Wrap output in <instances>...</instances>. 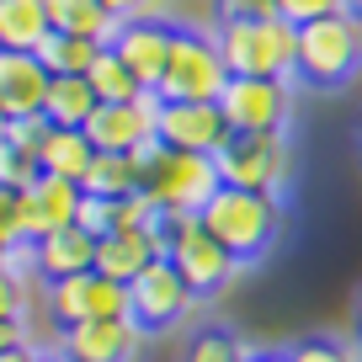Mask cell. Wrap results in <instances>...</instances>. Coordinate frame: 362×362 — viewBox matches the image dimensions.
<instances>
[{
    "label": "cell",
    "instance_id": "6da1fadb",
    "mask_svg": "<svg viewBox=\"0 0 362 362\" xmlns=\"http://www.w3.org/2000/svg\"><path fill=\"white\" fill-rule=\"evenodd\" d=\"M208 33H214L229 75L298 80V27L283 16H218V27Z\"/></svg>",
    "mask_w": 362,
    "mask_h": 362
},
{
    "label": "cell",
    "instance_id": "7a4b0ae2",
    "mask_svg": "<svg viewBox=\"0 0 362 362\" xmlns=\"http://www.w3.org/2000/svg\"><path fill=\"white\" fill-rule=\"evenodd\" d=\"M134 160L144 165V197L160 208V218H197L208 203H214V192L224 187L214 155L165 149L160 139H155V144H144Z\"/></svg>",
    "mask_w": 362,
    "mask_h": 362
},
{
    "label": "cell",
    "instance_id": "3957f363",
    "mask_svg": "<svg viewBox=\"0 0 362 362\" xmlns=\"http://www.w3.org/2000/svg\"><path fill=\"white\" fill-rule=\"evenodd\" d=\"M208 224V235L218 240V245L229 250V256L245 267V261H261L272 245H277V235H283V197L272 192H245V187H218L214 203L197 214Z\"/></svg>",
    "mask_w": 362,
    "mask_h": 362
},
{
    "label": "cell",
    "instance_id": "277c9868",
    "mask_svg": "<svg viewBox=\"0 0 362 362\" xmlns=\"http://www.w3.org/2000/svg\"><path fill=\"white\" fill-rule=\"evenodd\" d=\"M362 69V16H320L298 27V86L336 90Z\"/></svg>",
    "mask_w": 362,
    "mask_h": 362
},
{
    "label": "cell",
    "instance_id": "5b68a950",
    "mask_svg": "<svg viewBox=\"0 0 362 362\" xmlns=\"http://www.w3.org/2000/svg\"><path fill=\"white\" fill-rule=\"evenodd\" d=\"M224 86H229V69H224L214 33L208 27H176L165 75L155 86V102H218Z\"/></svg>",
    "mask_w": 362,
    "mask_h": 362
},
{
    "label": "cell",
    "instance_id": "8992f818",
    "mask_svg": "<svg viewBox=\"0 0 362 362\" xmlns=\"http://www.w3.org/2000/svg\"><path fill=\"white\" fill-rule=\"evenodd\" d=\"M218 181L245 187V192H272L283 197L293 181V134L272 128V134H235L218 149Z\"/></svg>",
    "mask_w": 362,
    "mask_h": 362
},
{
    "label": "cell",
    "instance_id": "52a82bcc",
    "mask_svg": "<svg viewBox=\"0 0 362 362\" xmlns=\"http://www.w3.org/2000/svg\"><path fill=\"white\" fill-rule=\"evenodd\" d=\"M165 261L187 277V288H192L197 298L218 293V288L240 272V261L208 235L203 218H165Z\"/></svg>",
    "mask_w": 362,
    "mask_h": 362
},
{
    "label": "cell",
    "instance_id": "ba28073f",
    "mask_svg": "<svg viewBox=\"0 0 362 362\" xmlns=\"http://www.w3.org/2000/svg\"><path fill=\"white\" fill-rule=\"evenodd\" d=\"M218 112L229 134H272L288 128L293 117V80H256V75H229L218 90Z\"/></svg>",
    "mask_w": 362,
    "mask_h": 362
},
{
    "label": "cell",
    "instance_id": "9c48e42d",
    "mask_svg": "<svg viewBox=\"0 0 362 362\" xmlns=\"http://www.w3.org/2000/svg\"><path fill=\"white\" fill-rule=\"evenodd\" d=\"M43 309L59 330L86 325V320H123L128 315V288L102 277V272H75L64 283L43 288Z\"/></svg>",
    "mask_w": 362,
    "mask_h": 362
},
{
    "label": "cell",
    "instance_id": "30bf717a",
    "mask_svg": "<svg viewBox=\"0 0 362 362\" xmlns=\"http://www.w3.org/2000/svg\"><path fill=\"white\" fill-rule=\"evenodd\" d=\"M197 293L187 288V277H181L170 261H155L149 272H139L134 283H128V320H134L139 330H170L181 325V320L192 315Z\"/></svg>",
    "mask_w": 362,
    "mask_h": 362
},
{
    "label": "cell",
    "instance_id": "8fae6325",
    "mask_svg": "<svg viewBox=\"0 0 362 362\" xmlns=\"http://www.w3.org/2000/svg\"><path fill=\"white\" fill-rule=\"evenodd\" d=\"M155 139L165 149H187V155H214L229 144V123L218 112V102H160L155 112Z\"/></svg>",
    "mask_w": 362,
    "mask_h": 362
},
{
    "label": "cell",
    "instance_id": "7c38bea8",
    "mask_svg": "<svg viewBox=\"0 0 362 362\" xmlns=\"http://www.w3.org/2000/svg\"><path fill=\"white\" fill-rule=\"evenodd\" d=\"M155 96H139V102H102L86 123L90 149L102 155H139L144 144H155Z\"/></svg>",
    "mask_w": 362,
    "mask_h": 362
},
{
    "label": "cell",
    "instance_id": "4fadbf2b",
    "mask_svg": "<svg viewBox=\"0 0 362 362\" xmlns=\"http://www.w3.org/2000/svg\"><path fill=\"white\" fill-rule=\"evenodd\" d=\"M80 187L64 176H37L27 192H16V235H22V245H37L43 235H54V229L75 224L80 214Z\"/></svg>",
    "mask_w": 362,
    "mask_h": 362
},
{
    "label": "cell",
    "instance_id": "5bb4252c",
    "mask_svg": "<svg viewBox=\"0 0 362 362\" xmlns=\"http://www.w3.org/2000/svg\"><path fill=\"white\" fill-rule=\"evenodd\" d=\"M170 37H176V22H155V16H139V22H123L117 27V37L107 48H112L117 59H123L128 69H134V80L155 96L160 75H165V59H170Z\"/></svg>",
    "mask_w": 362,
    "mask_h": 362
},
{
    "label": "cell",
    "instance_id": "9a60e30c",
    "mask_svg": "<svg viewBox=\"0 0 362 362\" xmlns=\"http://www.w3.org/2000/svg\"><path fill=\"white\" fill-rule=\"evenodd\" d=\"M139 336L144 330L134 320H86V325H69L59 330V351L69 362H128L139 351Z\"/></svg>",
    "mask_w": 362,
    "mask_h": 362
},
{
    "label": "cell",
    "instance_id": "2e32d148",
    "mask_svg": "<svg viewBox=\"0 0 362 362\" xmlns=\"http://www.w3.org/2000/svg\"><path fill=\"white\" fill-rule=\"evenodd\" d=\"M155 261H165V224L160 229H117V235L96 240V267L102 277H112V283H134L139 272H149Z\"/></svg>",
    "mask_w": 362,
    "mask_h": 362
},
{
    "label": "cell",
    "instance_id": "e0dca14e",
    "mask_svg": "<svg viewBox=\"0 0 362 362\" xmlns=\"http://www.w3.org/2000/svg\"><path fill=\"white\" fill-rule=\"evenodd\" d=\"M48 86H54V75L43 69L37 54L0 48V112L6 117H37L48 102Z\"/></svg>",
    "mask_w": 362,
    "mask_h": 362
},
{
    "label": "cell",
    "instance_id": "ac0fdd59",
    "mask_svg": "<svg viewBox=\"0 0 362 362\" xmlns=\"http://www.w3.org/2000/svg\"><path fill=\"white\" fill-rule=\"evenodd\" d=\"M96 267V235H86L80 224H64L54 229V235H43L33 245V277L37 283H64V277H75V272H90Z\"/></svg>",
    "mask_w": 362,
    "mask_h": 362
},
{
    "label": "cell",
    "instance_id": "d6986e66",
    "mask_svg": "<svg viewBox=\"0 0 362 362\" xmlns=\"http://www.w3.org/2000/svg\"><path fill=\"white\" fill-rule=\"evenodd\" d=\"M48 6V27L69 37H90V43H112L117 37V16L107 11V0H43Z\"/></svg>",
    "mask_w": 362,
    "mask_h": 362
},
{
    "label": "cell",
    "instance_id": "ffe728a7",
    "mask_svg": "<svg viewBox=\"0 0 362 362\" xmlns=\"http://www.w3.org/2000/svg\"><path fill=\"white\" fill-rule=\"evenodd\" d=\"M80 192L86 197H112V203H123V197L144 192V165H139L134 155H90V170L80 176Z\"/></svg>",
    "mask_w": 362,
    "mask_h": 362
},
{
    "label": "cell",
    "instance_id": "44dd1931",
    "mask_svg": "<svg viewBox=\"0 0 362 362\" xmlns=\"http://www.w3.org/2000/svg\"><path fill=\"white\" fill-rule=\"evenodd\" d=\"M48 6L43 0H0V48L11 54H37L48 43Z\"/></svg>",
    "mask_w": 362,
    "mask_h": 362
},
{
    "label": "cell",
    "instance_id": "7402d4cb",
    "mask_svg": "<svg viewBox=\"0 0 362 362\" xmlns=\"http://www.w3.org/2000/svg\"><path fill=\"white\" fill-rule=\"evenodd\" d=\"M90 155L96 149H90L86 128H48L43 149H37V165H43V176H64L80 187V176L90 170Z\"/></svg>",
    "mask_w": 362,
    "mask_h": 362
},
{
    "label": "cell",
    "instance_id": "603a6c76",
    "mask_svg": "<svg viewBox=\"0 0 362 362\" xmlns=\"http://www.w3.org/2000/svg\"><path fill=\"white\" fill-rule=\"evenodd\" d=\"M96 107H102V102H96V90L86 86V75H54L48 102H43V117L54 128H86Z\"/></svg>",
    "mask_w": 362,
    "mask_h": 362
},
{
    "label": "cell",
    "instance_id": "cb8c5ba5",
    "mask_svg": "<svg viewBox=\"0 0 362 362\" xmlns=\"http://www.w3.org/2000/svg\"><path fill=\"white\" fill-rule=\"evenodd\" d=\"M86 86L96 90V102H139V96H149V90L134 80V69H128L112 48L96 54V64L86 69Z\"/></svg>",
    "mask_w": 362,
    "mask_h": 362
},
{
    "label": "cell",
    "instance_id": "d4e9b609",
    "mask_svg": "<svg viewBox=\"0 0 362 362\" xmlns=\"http://www.w3.org/2000/svg\"><path fill=\"white\" fill-rule=\"evenodd\" d=\"M107 43H90V37H69V33H48V43L37 48V59H43L48 75H86L90 64H96V54H102Z\"/></svg>",
    "mask_w": 362,
    "mask_h": 362
},
{
    "label": "cell",
    "instance_id": "484cf974",
    "mask_svg": "<svg viewBox=\"0 0 362 362\" xmlns=\"http://www.w3.org/2000/svg\"><path fill=\"white\" fill-rule=\"evenodd\" d=\"M245 357H250V346L224 325L197 330V336L187 341V351H181V362H245Z\"/></svg>",
    "mask_w": 362,
    "mask_h": 362
},
{
    "label": "cell",
    "instance_id": "4316f807",
    "mask_svg": "<svg viewBox=\"0 0 362 362\" xmlns=\"http://www.w3.org/2000/svg\"><path fill=\"white\" fill-rule=\"evenodd\" d=\"M33 288H37L33 272L0 267V320H27V309H33Z\"/></svg>",
    "mask_w": 362,
    "mask_h": 362
},
{
    "label": "cell",
    "instance_id": "83f0119b",
    "mask_svg": "<svg viewBox=\"0 0 362 362\" xmlns=\"http://www.w3.org/2000/svg\"><path fill=\"white\" fill-rule=\"evenodd\" d=\"M283 362H362L357 341H330V336H309L293 351H283Z\"/></svg>",
    "mask_w": 362,
    "mask_h": 362
},
{
    "label": "cell",
    "instance_id": "f1b7e54d",
    "mask_svg": "<svg viewBox=\"0 0 362 362\" xmlns=\"http://www.w3.org/2000/svg\"><path fill=\"white\" fill-rule=\"evenodd\" d=\"M37 176H43L37 155H22L16 144H6V139H0V187H6V192H27Z\"/></svg>",
    "mask_w": 362,
    "mask_h": 362
},
{
    "label": "cell",
    "instance_id": "f546056e",
    "mask_svg": "<svg viewBox=\"0 0 362 362\" xmlns=\"http://www.w3.org/2000/svg\"><path fill=\"white\" fill-rule=\"evenodd\" d=\"M75 224L86 229V235L107 240V235L117 229V203H112V197H80V214H75Z\"/></svg>",
    "mask_w": 362,
    "mask_h": 362
},
{
    "label": "cell",
    "instance_id": "4dcf8cb0",
    "mask_svg": "<svg viewBox=\"0 0 362 362\" xmlns=\"http://www.w3.org/2000/svg\"><path fill=\"white\" fill-rule=\"evenodd\" d=\"M341 11H346V0H277V16L293 27H309L320 16H341Z\"/></svg>",
    "mask_w": 362,
    "mask_h": 362
},
{
    "label": "cell",
    "instance_id": "1f68e13d",
    "mask_svg": "<svg viewBox=\"0 0 362 362\" xmlns=\"http://www.w3.org/2000/svg\"><path fill=\"white\" fill-rule=\"evenodd\" d=\"M48 117L37 112V117H11V123H6V144H16L22 149V155H37V149H43V139H48Z\"/></svg>",
    "mask_w": 362,
    "mask_h": 362
},
{
    "label": "cell",
    "instance_id": "d6a6232c",
    "mask_svg": "<svg viewBox=\"0 0 362 362\" xmlns=\"http://www.w3.org/2000/svg\"><path fill=\"white\" fill-rule=\"evenodd\" d=\"M170 6H176V0H107V11H112L117 22H139V16L170 22Z\"/></svg>",
    "mask_w": 362,
    "mask_h": 362
},
{
    "label": "cell",
    "instance_id": "836d02e7",
    "mask_svg": "<svg viewBox=\"0 0 362 362\" xmlns=\"http://www.w3.org/2000/svg\"><path fill=\"white\" fill-rule=\"evenodd\" d=\"M218 16H277V0H214Z\"/></svg>",
    "mask_w": 362,
    "mask_h": 362
},
{
    "label": "cell",
    "instance_id": "e575fe53",
    "mask_svg": "<svg viewBox=\"0 0 362 362\" xmlns=\"http://www.w3.org/2000/svg\"><path fill=\"white\" fill-rule=\"evenodd\" d=\"M0 240H6V245H22V235H16V192H6V187H0Z\"/></svg>",
    "mask_w": 362,
    "mask_h": 362
},
{
    "label": "cell",
    "instance_id": "d590c367",
    "mask_svg": "<svg viewBox=\"0 0 362 362\" xmlns=\"http://www.w3.org/2000/svg\"><path fill=\"white\" fill-rule=\"evenodd\" d=\"M11 346H37L27 320H0V351H11Z\"/></svg>",
    "mask_w": 362,
    "mask_h": 362
},
{
    "label": "cell",
    "instance_id": "8d00e7d4",
    "mask_svg": "<svg viewBox=\"0 0 362 362\" xmlns=\"http://www.w3.org/2000/svg\"><path fill=\"white\" fill-rule=\"evenodd\" d=\"M0 362H37V346H11V351H0Z\"/></svg>",
    "mask_w": 362,
    "mask_h": 362
},
{
    "label": "cell",
    "instance_id": "74e56055",
    "mask_svg": "<svg viewBox=\"0 0 362 362\" xmlns=\"http://www.w3.org/2000/svg\"><path fill=\"white\" fill-rule=\"evenodd\" d=\"M351 341L362 346V293H357V304H351Z\"/></svg>",
    "mask_w": 362,
    "mask_h": 362
},
{
    "label": "cell",
    "instance_id": "f35d334b",
    "mask_svg": "<svg viewBox=\"0 0 362 362\" xmlns=\"http://www.w3.org/2000/svg\"><path fill=\"white\" fill-rule=\"evenodd\" d=\"M245 362H283V351H250Z\"/></svg>",
    "mask_w": 362,
    "mask_h": 362
},
{
    "label": "cell",
    "instance_id": "ab89813d",
    "mask_svg": "<svg viewBox=\"0 0 362 362\" xmlns=\"http://www.w3.org/2000/svg\"><path fill=\"white\" fill-rule=\"evenodd\" d=\"M37 362H69L64 351H37Z\"/></svg>",
    "mask_w": 362,
    "mask_h": 362
},
{
    "label": "cell",
    "instance_id": "60d3db41",
    "mask_svg": "<svg viewBox=\"0 0 362 362\" xmlns=\"http://www.w3.org/2000/svg\"><path fill=\"white\" fill-rule=\"evenodd\" d=\"M346 11H351V16H362V0H346Z\"/></svg>",
    "mask_w": 362,
    "mask_h": 362
},
{
    "label": "cell",
    "instance_id": "b9f144b4",
    "mask_svg": "<svg viewBox=\"0 0 362 362\" xmlns=\"http://www.w3.org/2000/svg\"><path fill=\"white\" fill-rule=\"evenodd\" d=\"M6 123H11V117H6V112H0V139H6Z\"/></svg>",
    "mask_w": 362,
    "mask_h": 362
},
{
    "label": "cell",
    "instance_id": "7bdbcfd3",
    "mask_svg": "<svg viewBox=\"0 0 362 362\" xmlns=\"http://www.w3.org/2000/svg\"><path fill=\"white\" fill-rule=\"evenodd\" d=\"M357 155H362V128H357Z\"/></svg>",
    "mask_w": 362,
    "mask_h": 362
}]
</instances>
